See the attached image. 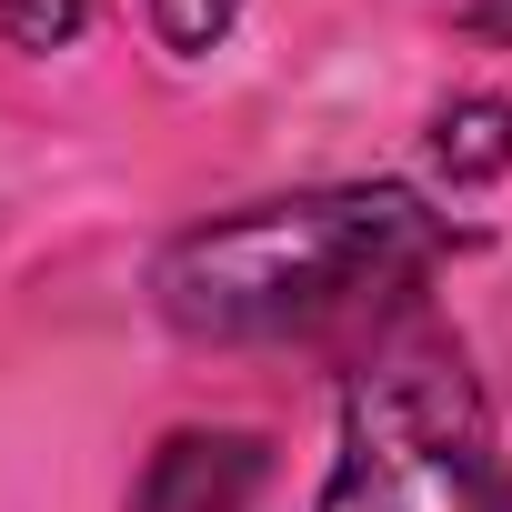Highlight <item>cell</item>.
<instances>
[{"mask_svg": "<svg viewBox=\"0 0 512 512\" xmlns=\"http://www.w3.org/2000/svg\"><path fill=\"white\" fill-rule=\"evenodd\" d=\"M442 241V211L402 181L282 191L181 231L151 272V302L181 342H292L412 292L442 262Z\"/></svg>", "mask_w": 512, "mask_h": 512, "instance_id": "obj_1", "label": "cell"}, {"mask_svg": "<svg viewBox=\"0 0 512 512\" xmlns=\"http://www.w3.org/2000/svg\"><path fill=\"white\" fill-rule=\"evenodd\" d=\"M312 512H512V462L472 352L402 312L342 382V452Z\"/></svg>", "mask_w": 512, "mask_h": 512, "instance_id": "obj_2", "label": "cell"}, {"mask_svg": "<svg viewBox=\"0 0 512 512\" xmlns=\"http://www.w3.org/2000/svg\"><path fill=\"white\" fill-rule=\"evenodd\" d=\"M272 492V442L241 432V422H191L161 432V452L141 462L121 512H251Z\"/></svg>", "mask_w": 512, "mask_h": 512, "instance_id": "obj_3", "label": "cell"}, {"mask_svg": "<svg viewBox=\"0 0 512 512\" xmlns=\"http://www.w3.org/2000/svg\"><path fill=\"white\" fill-rule=\"evenodd\" d=\"M432 161H442L452 191L502 181V171H512V101H502V91H462V101H442V111H432Z\"/></svg>", "mask_w": 512, "mask_h": 512, "instance_id": "obj_4", "label": "cell"}, {"mask_svg": "<svg viewBox=\"0 0 512 512\" xmlns=\"http://www.w3.org/2000/svg\"><path fill=\"white\" fill-rule=\"evenodd\" d=\"M231 21H241V0H151V31L171 61H211L231 41Z\"/></svg>", "mask_w": 512, "mask_h": 512, "instance_id": "obj_5", "label": "cell"}, {"mask_svg": "<svg viewBox=\"0 0 512 512\" xmlns=\"http://www.w3.org/2000/svg\"><path fill=\"white\" fill-rule=\"evenodd\" d=\"M81 21H91V0H0V31L21 51H71Z\"/></svg>", "mask_w": 512, "mask_h": 512, "instance_id": "obj_6", "label": "cell"}, {"mask_svg": "<svg viewBox=\"0 0 512 512\" xmlns=\"http://www.w3.org/2000/svg\"><path fill=\"white\" fill-rule=\"evenodd\" d=\"M472 21L482 31H512V0H472Z\"/></svg>", "mask_w": 512, "mask_h": 512, "instance_id": "obj_7", "label": "cell"}]
</instances>
